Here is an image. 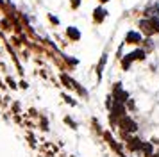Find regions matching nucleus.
Wrapping results in <instances>:
<instances>
[{
    "label": "nucleus",
    "instance_id": "nucleus-6",
    "mask_svg": "<svg viewBox=\"0 0 159 157\" xmlns=\"http://www.w3.org/2000/svg\"><path fill=\"white\" fill-rule=\"evenodd\" d=\"M152 23V29H154V32L159 34V16H154V18H148Z\"/></svg>",
    "mask_w": 159,
    "mask_h": 157
},
{
    "label": "nucleus",
    "instance_id": "nucleus-8",
    "mask_svg": "<svg viewBox=\"0 0 159 157\" xmlns=\"http://www.w3.org/2000/svg\"><path fill=\"white\" fill-rule=\"evenodd\" d=\"M80 2H82V0H72V2H70V6H72V9H79Z\"/></svg>",
    "mask_w": 159,
    "mask_h": 157
},
{
    "label": "nucleus",
    "instance_id": "nucleus-10",
    "mask_svg": "<svg viewBox=\"0 0 159 157\" xmlns=\"http://www.w3.org/2000/svg\"><path fill=\"white\" fill-rule=\"evenodd\" d=\"M156 120H159V114L157 113H156Z\"/></svg>",
    "mask_w": 159,
    "mask_h": 157
},
{
    "label": "nucleus",
    "instance_id": "nucleus-1",
    "mask_svg": "<svg viewBox=\"0 0 159 157\" xmlns=\"http://www.w3.org/2000/svg\"><path fill=\"white\" fill-rule=\"evenodd\" d=\"M125 43L127 45H139V43H143V36L139 30H129L125 34Z\"/></svg>",
    "mask_w": 159,
    "mask_h": 157
},
{
    "label": "nucleus",
    "instance_id": "nucleus-11",
    "mask_svg": "<svg viewBox=\"0 0 159 157\" xmlns=\"http://www.w3.org/2000/svg\"><path fill=\"white\" fill-rule=\"evenodd\" d=\"M157 57H159V50H157Z\"/></svg>",
    "mask_w": 159,
    "mask_h": 157
},
{
    "label": "nucleus",
    "instance_id": "nucleus-7",
    "mask_svg": "<svg viewBox=\"0 0 159 157\" xmlns=\"http://www.w3.org/2000/svg\"><path fill=\"white\" fill-rule=\"evenodd\" d=\"M143 45H145V50H147V52L154 48V45H152V39H150V38H147V39H143Z\"/></svg>",
    "mask_w": 159,
    "mask_h": 157
},
{
    "label": "nucleus",
    "instance_id": "nucleus-2",
    "mask_svg": "<svg viewBox=\"0 0 159 157\" xmlns=\"http://www.w3.org/2000/svg\"><path fill=\"white\" fill-rule=\"evenodd\" d=\"M138 27H139V32H143V34H147V36H154V34H156V32H154V29H152V23H150V20H148V18L139 20Z\"/></svg>",
    "mask_w": 159,
    "mask_h": 157
},
{
    "label": "nucleus",
    "instance_id": "nucleus-4",
    "mask_svg": "<svg viewBox=\"0 0 159 157\" xmlns=\"http://www.w3.org/2000/svg\"><path fill=\"white\" fill-rule=\"evenodd\" d=\"M129 56H130L132 61H145V57H147V50L145 48H136V50H132Z\"/></svg>",
    "mask_w": 159,
    "mask_h": 157
},
{
    "label": "nucleus",
    "instance_id": "nucleus-5",
    "mask_svg": "<svg viewBox=\"0 0 159 157\" xmlns=\"http://www.w3.org/2000/svg\"><path fill=\"white\" fill-rule=\"evenodd\" d=\"M66 36H68V39H72V41H79L80 39V30L77 27H68L66 29Z\"/></svg>",
    "mask_w": 159,
    "mask_h": 157
},
{
    "label": "nucleus",
    "instance_id": "nucleus-9",
    "mask_svg": "<svg viewBox=\"0 0 159 157\" xmlns=\"http://www.w3.org/2000/svg\"><path fill=\"white\" fill-rule=\"evenodd\" d=\"M98 2H100V4H107L109 0H98Z\"/></svg>",
    "mask_w": 159,
    "mask_h": 157
},
{
    "label": "nucleus",
    "instance_id": "nucleus-3",
    "mask_svg": "<svg viewBox=\"0 0 159 157\" xmlns=\"http://www.w3.org/2000/svg\"><path fill=\"white\" fill-rule=\"evenodd\" d=\"M106 18H107V9H104V7H95V9H93V20H95V23H102Z\"/></svg>",
    "mask_w": 159,
    "mask_h": 157
}]
</instances>
